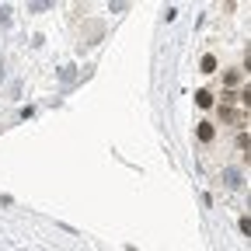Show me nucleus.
Returning <instances> with one entry per match:
<instances>
[{"label": "nucleus", "instance_id": "3", "mask_svg": "<svg viewBox=\"0 0 251 251\" xmlns=\"http://www.w3.org/2000/svg\"><path fill=\"white\" fill-rule=\"evenodd\" d=\"M196 105L199 108H213V91H199L196 94Z\"/></svg>", "mask_w": 251, "mask_h": 251}, {"label": "nucleus", "instance_id": "4", "mask_svg": "<svg viewBox=\"0 0 251 251\" xmlns=\"http://www.w3.org/2000/svg\"><path fill=\"white\" fill-rule=\"evenodd\" d=\"M202 74H216V56H202Z\"/></svg>", "mask_w": 251, "mask_h": 251}, {"label": "nucleus", "instance_id": "2", "mask_svg": "<svg viewBox=\"0 0 251 251\" xmlns=\"http://www.w3.org/2000/svg\"><path fill=\"white\" fill-rule=\"evenodd\" d=\"M224 181H227L230 188H241V171H237V168H227V171H224Z\"/></svg>", "mask_w": 251, "mask_h": 251}, {"label": "nucleus", "instance_id": "1", "mask_svg": "<svg viewBox=\"0 0 251 251\" xmlns=\"http://www.w3.org/2000/svg\"><path fill=\"white\" fill-rule=\"evenodd\" d=\"M213 133H216V129H213V122H199V129H196V136H199L202 143H209V140H213Z\"/></svg>", "mask_w": 251, "mask_h": 251}, {"label": "nucleus", "instance_id": "5", "mask_svg": "<svg viewBox=\"0 0 251 251\" xmlns=\"http://www.w3.org/2000/svg\"><path fill=\"white\" fill-rule=\"evenodd\" d=\"M0 25H7V7H0Z\"/></svg>", "mask_w": 251, "mask_h": 251}]
</instances>
